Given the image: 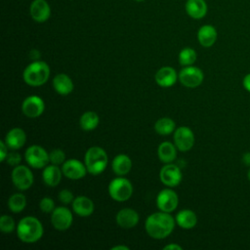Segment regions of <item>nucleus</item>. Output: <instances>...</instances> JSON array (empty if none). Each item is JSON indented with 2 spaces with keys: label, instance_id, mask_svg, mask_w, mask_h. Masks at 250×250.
Segmentation results:
<instances>
[{
  "label": "nucleus",
  "instance_id": "f257e3e1",
  "mask_svg": "<svg viewBox=\"0 0 250 250\" xmlns=\"http://www.w3.org/2000/svg\"><path fill=\"white\" fill-rule=\"evenodd\" d=\"M175 220L167 212H157L149 215L145 223L147 234L155 239L167 237L174 229Z\"/></svg>",
  "mask_w": 250,
  "mask_h": 250
},
{
  "label": "nucleus",
  "instance_id": "f03ea898",
  "mask_svg": "<svg viewBox=\"0 0 250 250\" xmlns=\"http://www.w3.org/2000/svg\"><path fill=\"white\" fill-rule=\"evenodd\" d=\"M17 234L22 242L34 243L43 235L42 224L35 217H24L17 226Z\"/></svg>",
  "mask_w": 250,
  "mask_h": 250
},
{
  "label": "nucleus",
  "instance_id": "7ed1b4c3",
  "mask_svg": "<svg viewBox=\"0 0 250 250\" xmlns=\"http://www.w3.org/2000/svg\"><path fill=\"white\" fill-rule=\"evenodd\" d=\"M50 76L49 65L42 61H35L29 63L23 70V80L26 84L37 87L45 84Z\"/></svg>",
  "mask_w": 250,
  "mask_h": 250
},
{
  "label": "nucleus",
  "instance_id": "20e7f679",
  "mask_svg": "<svg viewBox=\"0 0 250 250\" xmlns=\"http://www.w3.org/2000/svg\"><path fill=\"white\" fill-rule=\"evenodd\" d=\"M107 160L106 152L100 146H91L88 148L84 157L87 172L92 175L103 173L107 166Z\"/></svg>",
  "mask_w": 250,
  "mask_h": 250
},
{
  "label": "nucleus",
  "instance_id": "39448f33",
  "mask_svg": "<svg viewBox=\"0 0 250 250\" xmlns=\"http://www.w3.org/2000/svg\"><path fill=\"white\" fill-rule=\"evenodd\" d=\"M108 193L116 201H125L131 197L133 186L125 178H115L108 185Z\"/></svg>",
  "mask_w": 250,
  "mask_h": 250
},
{
  "label": "nucleus",
  "instance_id": "423d86ee",
  "mask_svg": "<svg viewBox=\"0 0 250 250\" xmlns=\"http://www.w3.org/2000/svg\"><path fill=\"white\" fill-rule=\"evenodd\" d=\"M24 157L28 165L35 169L46 167L47 163L50 161L47 151L42 146L37 145L30 146L25 150Z\"/></svg>",
  "mask_w": 250,
  "mask_h": 250
},
{
  "label": "nucleus",
  "instance_id": "0eeeda50",
  "mask_svg": "<svg viewBox=\"0 0 250 250\" xmlns=\"http://www.w3.org/2000/svg\"><path fill=\"white\" fill-rule=\"evenodd\" d=\"M204 75L200 68L196 66L188 65L184 67L179 73L180 82L188 88L198 87L203 81Z\"/></svg>",
  "mask_w": 250,
  "mask_h": 250
},
{
  "label": "nucleus",
  "instance_id": "6e6552de",
  "mask_svg": "<svg viewBox=\"0 0 250 250\" xmlns=\"http://www.w3.org/2000/svg\"><path fill=\"white\" fill-rule=\"evenodd\" d=\"M12 181L16 188L21 190H26L33 184V175L26 166L18 165L13 169Z\"/></svg>",
  "mask_w": 250,
  "mask_h": 250
},
{
  "label": "nucleus",
  "instance_id": "1a4fd4ad",
  "mask_svg": "<svg viewBox=\"0 0 250 250\" xmlns=\"http://www.w3.org/2000/svg\"><path fill=\"white\" fill-rule=\"evenodd\" d=\"M179 198L177 193L171 188L162 189L156 197V205L160 211L171 213L178 206Z\"/></svg>",
  "mask_w": 250,
  "mask_h": 250
},
{
  "label": "nucleus",
  "instance_id": "9d476101",
  "mask_svg": "<svg viewBox=\"0 0 250 250\" xmlns=\"http://www.w3.org/2000/svg\"><path fill=\"white\" fill-rule=\"evenodd\" d=\"M51 222L56 229L65 230L72 224V214L66 207H57L52 212Z\"/></svg>",
  "mask_w": 250,
  "mask_h": 250
},
{
  "label": "nucleus",
  "instance_id": "9b49d317",
  "mask_svg": "<svg viewBox=\"0 0 250 250\" xmlns=\"http://www.w3.org/2000/svg\"><path fill=\"white\" fill-rule=\"evenodd\" d=\"M174 142L180 151H188L193 146L194 135L188 127L182 126L175 131Z\"/></svg>",
  "mask_w": 250,
  "mask_h": 250
},
{
  "label": "nucleus",
  "instance_id": "f8f14e48",
  "mask_svg": "<svg viewBox=\"0 0 250 250\" xmlns=\"http://www.w3.org/2000/svg\"><path fill=\"white\" fill-rule=\"evenodd\" d=\"M45 108L43 100L38 96L27 97L21 104V110L23 114L29 118H35L40 116Z\"/></svg>",
  "mask_w": 250,
  "mask_h": 250
},
{
  "label": "nucleus",
  "instance_id": "ddd939ff",
  "mask_svg": "<svg viewBox=\"0 0 250 250\" xmlns=\"http://www.w3.org/2000/svg\"><path fill=\"white\" fill-rule=\"evenodd\" d=\"M159 177L165 186L176 187L182 181V172L178 166L174 164H166L161 168Z\"/></svg>",
  "mask_w": 250,
  "mask_h": 250
},
{
  "label": "nucleus",
  "instance_id": "4468645a",
  "mask_svg": "<svg viewBox=\"0 0 250 250\" xmlns=\"http://www.w3.org/2000/svg\"><path fill=\"white\" fill-rule=\"evenodd\" d=\"M62 174L71 180H78L86 175V165L77 159H69L62 163Z\"/></svg>",
  "mask_w": 250,
  "mask_h": 250
},
{
  "label": "nucleus",
  "instance_id": "2eb2a0df",
  "mask_svg": "<svg viewBox=\"0 0 250 250\" xmlns=\"http://www.w3.org/2000/svg\"><path fill=\"white\" fill-rule=\"evenodd\" d=\"M31 18L37 22L46 21L51 15V8L45 0H34L29 8Z\"/></svg>",
  "mask_w": 250,
  "mask_h": 250
},
{
  "label": "nucleus",
  "instance_id": "dca6fc26",
  "mask_svg": "<svg viewBox=\"0 0 250 250\" xmlns=\"http://www.w3.org/2000/svg\"><path fill=\"white\" fill-rule=\"evenodd\" d=\"M139 222L138 213L131 208H123L116 215V223L123 229L134 228Z\"/></svg>",
  "mask_w": 250,
  "mask_h": 250
},
{
  "label": "nucleus",
  "instance_id": "f3484780",
  "mask_svg": "<svg viewBox=\"0 0 250 250\" xmlns=\"http://www.w3.org/2000/svg\"><path fill=\"white\" fill-rule=\"evenodd\" d=\"M218 37L216 28L211 24L202 25L197 32V39L201 46L208 48L215 44Z\"/></svg>",
  "mask_w": 250,
  "mask_h": 250
},
{
  "label": "nucleus",
  "instance_id": "a211bd4d",
  "mask_svg": "<svg viewBox=\"0 0 250 250\" xmlns=\"http://www.w3.org/2000/svg\"><path fill=\"white\" fill-rule=\"evenodd\" d=\"M94 202L86 196L80 195L74 198L72 202V209L75 214L81 217L90 216L94 212Z\"/></svg>",
  "mask_w": 250,
  "mask_h": 250
},
{
  "label": "nucleus",
  "instance_id": "6ab92c4d",
  "mask_svg": "<svg viewBox=\"0 0 250 250\" xmlns=\"http://www.w3.org/2000/svg\"><path fill=\"white\" fill-rule=\"evenodd\" d=\"M207 9L205 0H188L186 2V12L194 20L204 18L207 14Z\"/></svg>",
  "mask_w": 250,
  "mask_h": 250
},
{
  "label": "nucleus",
  "instance_id": "aec40b11",
  "mask_svg": "<svg viewBox=\"0 0 250 250\" xmlns=\"http://www.w3.org/2000/svg\"><path fill=\"white\" fill-rule=\"evenodd\" d=\"M177 73L173 67L163 66L155 74V81L161 87H170L177 81Z\"/></svg>",
  "mask_w": 250,
  "mask_h": 250
},
{
  "label": "nucleus",
  "instance_id": "412c9836",
  "mask_svg": "<svg viewBox=\"0 0 250 250\" xmlns=\"http://www.w3.org/2000/svg\"><path fill=\"white\" fill-rule=\"evenodd\" d=\"M25 132L21 128L11 129L5 137V143L11 149L21 148L25 144Z\"/></svg>",
  "mask_w": 250,
  "mask_h": 250
},
{
  "label": "nucleus",
  "instance_id": "4be33fe9",
  "mask_svg": "<svg viewBox=\"0 0 250 250\" xmlns=\"http://www.w3.org/2000/svg\"><path fill=\"white\" fill-rule=\"evenodd\" d=\"M54 89L62 96L70 94L73 90V82L70 77L64 73H60L56 75L53 79Z\"/></svg>",
  "mask_w": 250,
  "mask_h": 250
},
{
  "label": "nucleus",
  "instance_id": "5701e85b",
  "mask_svg": "<svg viewBox=\"0 0 250 250\" xmlns=\"http://www.w3.org/2000/svg\"><path fill=\"white\" fill-rule=\"evenodd\" d=\"M112 170L118 176L128 174L132 168V161L126 154H118L112 160Z\"/></svg>",
  "mask_w": 250,
  "mask_h": 250
},
{
  "label": "nucleus",
  "instance_id": "b1692460",
  "mask_svg": "<svg viewBox=\"0 0 250 250\" xmlns=\"http://www.w3.org/2000/svg\"><path fill=\"white\" fill-rule=\"evenodd\" d=\"M62 172L58 165H48L45 167L42 178L44 183L49 187H56L60 184L62 179Z\"/></svg>",
  "mask_w": 250,
  "mask_h": 250
},
{
  "label": "nucleus",
  "instance_id": "393cba45",
  "mask_svg": "<svg viewBox=\"0 0 250 250\" xmlns=\"http://www.w3.org/2000/svg\"><path fill=\"white\" fill-rule=\"evenodd\" d=\"M176 223L185 229H189L195 227L197 223V217L195 213L189 209L181 210L176 216Z\"/></svg>",
  "mask_w": 250,
  "mask_h": 250
},
{
  "label": "nucleus",
  "instance_id": "a878e982",
  "mask_svg": "<svg viewBox=\"0 0 250 250\" xmlns=\"http://www.w3.org/2000/svg\"><path fill=\"white\" fill-rule=\"evenodd\" d=\"M157 153H158L159 159L163 163H170L177 156L176 146H174L172 143H169V142H163L159 145Z\"/></svg>",
  "mask_w": 250,
  "mask_h": 250
},
{
  "label": "nucleus",
  "instance_id": "bb28decb",
  "mask_svg": "<svg viewBox=\"0 0 250 250\" xmlns=\"http://www.w3.org/2000/svg\"><path fill=\"white\" fill-rule=\"evenodd\" d=\"M79 122H80L81 128L84 131H91V130H94L98 126L100 119L96 112L87 111L82 114Z\"/></svg>",
  "mask_w": 250,
  "mask_h": 250
},
{
  "label": "nucleus",
  "instance_id": "cd10ccee",
  "mask_svg": "<svg viewBox=\"0 0 250 250\" xmlns=\"http://www.w3.org/2000/svg\"><path fill=\"white\" fill-rule=\"evenodd\" d=\"M175 129V122L169 117H162L158 119L154 124V130L156 133L162 136L171 134Z\"/></svg>",
  "mask_w": 250,
  "mask_h": 250
},
{
  "label": "nucleus",
  "instance_id": "c85d7f7f",
  "mask_svg": "<svg viewBox=\"0 0 250 250\" xmlns=\"http://www.w3.org/2000/svg\"><path fill=\"white\" fill-rule=\"evenodd\" d=\"M26 205V198L21 193H14L8 200V206L13 213L21 212Z\"/></svg>",
  "mask_w": 250,
  "mask_h": 250
},
{
  "label": "nucleus",
  "instance_id": "c756f323",
  "mask_svg": "<svg viewBox=\"0 0 250 250\" xmlns=\"http://www.w3.org/2000/svg\"><path fill=\"white\" fill-rule=\"evenodd\" d=\"M196 61V52L191 48H184L179 54V62L182 65H191Z\"/></svg>",
  "mask_w": 250,
  "mask_h": 250
},
{
  "label": "nucleus",
  "instance_id": "7c9ffc66",
  "mask_svg": "<svg viewBox=\"0 0 250 250\" xmlns=\"http://www.w3.org/2000/svg\"><path fill=\"white\" fill-rule=\"evenodd\" d=\"M16 228L15 221L11 216L3 215L0 218V229L4 233H10L12 232Z\"/></svg>",
  "mask_w": 250,
  "mask_h": 250
},
{
  "label": "nucleus",
  "instance_id": "2f4dec72",
  "mask_svg": "<svg viewBox=\"0 0 250 250\" xmlns=\"http://www.w3.org/2000/svg\"><path fill=\"white\" fill-rule=\"evenodd\" d=\"M49 159L50 162L54 165H60L64 162L65 154L64 152L60 148H55L49 153Z\"/></svg>",
  "mask_w": 250,
  "mask_h": 250
},
{
  "label": "nucleus",
  "instance_id": "473e14b6",
  "mask_svg": "<svg viewBox=\"0 0 250 250\" xmlns=\"http://www.w3.org/2000/svg\"><path fill=\"white\" fill-rule=\"evenodd\" d=\"M39 207L44 213H52L55 209L54 200L50 197H43L39 203Z\"/></svg>",
  "mask_w": 250,
  "mask_h": 250
},
{
  "label": "nucleus",
  "instance_id": "72a5a7b5",
  "mask_svg": "<svg viewBox=\"0 0 250 250\" xmlns=\"http://www.w3.org/2000/svg\"><path fill=\"white\" fill-rule=\"evenodd\" d=\"M59 199L62 203L63 204H69L72 203L74 198H73V193L68 190V189H62L59 192Z\"/></svg>",
  "mask_w": 250,
  "mask_h": 250
},
{
  "label": "nucleus",
  "instance_id": "f704fd0d",
  "mask_svg": "<svg viewBox=\"0 0 250 250\" xmlns=\"http://www.w3.org/2000/svg\"><path fill=\"white\" fill-rule=\"evenodd\" d=\"M6 160L11 166H18L21 161V154L18 152H10L8 153Z\"/></svg>",
  "mask_w": 250,
  "mask_h": 250
},
{
  "label": "nucleus",
  "instance_id": "c9c22d12",
  "mask_svg": "<svg viewBox=\"0 0 250 250\" xmlns=\"http://www.w3.org/2000/svg\"><path fill=\"white\" fill-rule=\"evenodd\" d=\"M8 146L7 144L4 142V141H1L0 142V160L1 161H5L6 158H7V155H8Z\"/></svg>",
  "mask_w": 250,
  "mask_h": 250
},
{
  "label": "nucleus",
  "instance_id": "e433bc0d",
  "mask_svg": "<svg viewBox=\"0 0 250 250\" xmlns=\"http://www.w3.org/2000/svg\"><path fill=\"white\" fill-rule=\"evenodd\" d=\"M242 85L245 90L250 92V73L246 74L242 80Z\"/></svg>",
  "mask_w": 250,
  "mask_h": 250
},
{
  "label": "nucleus",
  "instance_id": "4c0bfd02",
  "mask_svg": "<svg viewBox=\"0 0 250 250\" xmlns=\"http://www.w3.org/2000/svg\"><path fill=\"white\" fill-rule=\"evenodd\" d=\"M242 163L245 166H250V152H245L242 155Z\"/></svg>",
  "mask_w": 250,
  "mask_h": 250
},
{
  "label": "nucleus",
  "instance_id": "58836bf2",
  "mask_svg": "<svg viewBox=\"0 0 250 250\" xmlns=\"http://www.w3.org/2000/svg\"><path fill=\"white\" fill-rule=\"evenodd\" d=\"M164 249H165V250H167V249H176V250H182L183 248H182V246H180V245H178V244H169V245H166V246L164 247Z\"/></svg>",
  "mask_w": 250,
  "mask_h": 250
},
{
  "label": "nucleus",
  "instance_id": "ea45409f",
  "mask_svg": "<svg viewBox=\"0 0 250 250\" xmlns=\"http://www.w3.org/2000/svg\"><path fill=\"white\" fill-rule=\"evenodd\" d=\"M40 57V53L37 50H31L30 52V58L33 60H37Z\"/></svg>",
  "mask_w": 250,
  "mask_h": 250
},
{
  "label": "nucleus",
  "instance_id": "a19ab883",
  "mask_svg": "<svg viewBox=\"0 0 250 250\" xmlns=\"http://www.w3.org/2000/svg\"><path fill=\"white\" fill-rule=\"evenodd\" d=\"M112 250H129V247L125 246V245H117L111 248Z\"/></svg>",
  "mask_w": 250,
  "mask_h": 250
},
{
  "label": "nucleus",
  "instance_id": "79ce46f5",
  "mask_svg": "<svg viewBox=\"0 0 250 250\" xmlns=\"http://www.w3.org/2000/svg\"><path fill=\"white\" fill-rule=\"evenodd\" d=\"M247 177H248V180H249V182H250V169L248 170V173H247Z\"/></svg>",
  "mask_w": 250,
  "mask_h": 250
},
{
  "label": "nucleus",
  "instance_id": "37998d69",
  "mask_svg": "<svg viewBox=\"0 0 250 250\" xmlns=\"http://www.w3.org/2000/svg\"><path fill=\"white\" fill-rule=\"evenodd\" d=\"M135 1H138V2H140V1H144V0H135Z\"/></svg>",
  "mask_w": 250,
  "mask_h": 250
}]
</instances>
